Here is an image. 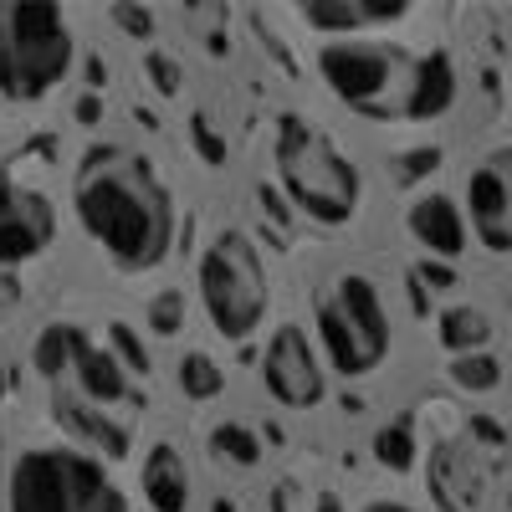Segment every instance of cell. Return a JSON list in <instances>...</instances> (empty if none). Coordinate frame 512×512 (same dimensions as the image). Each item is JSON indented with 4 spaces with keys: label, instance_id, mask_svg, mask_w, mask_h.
<instances>
[{
    "label": "cell",
    "instance_id": "cell-1",
    "mask_svg": "<svg viewBox=\"0 0 512 512\" xmlns=\"http://www.w3.org/2000/svg\"><path fill=\"white\" fill-rule=\"evenodd\" d=\"M72 210L118 272H154L175 251V195L134 144H93L77 159Z\"/></svg>",
    "mask_w": 512,
    "mask_h": 512
},
{
    "label": "cell",
    "instance_id": "cell-2",
    "mask_svg": "<svg viewBox=\"0 0 512 512\" xmlns=\"http://www.w3.org/2000/svg\"><path fill=\"white\" fill-rule=\"evenodd\" d=\"M272 169L297 216H308L313 226H328V231L354 221V210L364 200V175L318 123L282 113L272 128Z\"/></svg>",
    "mask_w": 512,
    "mask_h": 512
},
{
    "label": "cell",
    "instance_id": "cell-3",
    "mask_svg": "<svg viewBox=\"0 0 512 512\" xmlns=\"http://www.w3.org/2000/svg\"><path fill=\"white\" fill-rule=\"evenodd\" d=\"M77 67V36L62 6L0 0V98L41 103Z\"/></svg>",
    "mask_w": 512,
    "mask_h": 512
},
{
    "label": "cell",
    "instance_id": "cell-4",
    "mask_svg": "<svg viewBox=\"0 0 512 512\" xmlns=\"http://www.w3.org/2000/svg\"><path fill=\"white\" fill-rule=\"evenodd\" d=\"M313 328L323 359L338 379H369L384 359H390V308L384 292L364 272H338L313 303Z\"/></svg>",
    "mask_w": 512,
    "mask_h": 512
},
{
    "label": "cell",
    "instance_id": "cell-5",
    "mask_svg": "<svg viewBox=\"0 0 512 512\" xmlns=\"http://www.w3.org/2000/svg\"><path fill=\"white\" fill-rule=\"evenodd\" d=\"M195 287H200V308L210 318L226 344H246V338L267 323V303H272V287H267V262H262V246H256L246 231H216L200 251V267H195Z\"/></svg>",
    "mask_w": 512,
    "mask_h": 512
},
{
    "label": "cell",
    "instance_id": "cell-6",
    "mask_svg": "<svg viewBox=\"0 0 512 512\" xmlns=\"http://www.w3.org/2000/svg\"><path fill=\"white\" fill-rule=\"evenodd\" d=\"M11 512H128L108 466L77 446H31L11 461Z\"/></svg>",
    "mask_w": 512,
    "mask_h": 512
},
{
    "label": "cell",
    "instance_id": "cell-7",
    "mask_svg": "<svg viewBox=\"0 0 512 512\" xmlns=\"http://www.w3.org/2000/svg\"><path fill=\"white\" fill-rule=\"evenodd\" d=\"M318 77L323 88L349 103L364 118H395L405 82H410V57L395 41L379 36H349V41H323L318 47Z\"/></svg>",
    "mask_w": 512,
    "mask_h": 512
},
{
    "label": "cell",
    "instance_id": "cell-8",
    "mask_svg": "<svg viewBox=\"0 0 512 512\" xmlns=\"http://www.w3.org/2000/svg\"><path fill=\"white\" fill-rule=\"evenodd\" d=\"M262 384H267V395L282 410H318L328 400L323 354L313 349V338L297 328V323L272 328L267 349H262Z\"/></svg>",
    "mask_w": 512,
    "mask_h": 512
},
{
    "label": "cell",
    "instance_id": "cell-9",
    "mask_svg": "<svg viewBox=\"0 0 512 512\" xmlns=\"http://www.w3.org/2000/svg\"><path fill=\"white\" fill-rule=\"evenodd\" d=\"M57 241V205L47 190L0 169V267H26Z\"/></svg>",
    "mask_w": 512,
    "mask_h": 512
},
{
    "label": "cell",
    "instance_id": "cell-10",
    "mask_svg": "<svg viewBox=\"0 0 512 512\" xmlns=\"http://www.w3.org/2000/svg\"><path fill=\"white\" fill-rule=\"evenodd\" d=\"M461 205H466V231H472L487 251L507 256L512 251V190L487 159L472 164V175L461 185Z\"/></svg>",
    "mask_w": 512,
    "mask_h": 512
},
{
    "label": "cell",
    "instance_id": "cell-11",
    "mask_svg": "<svg viewBox=\"0 0 512 512\" xmlns=\"http://www.w3.org/2000/svg\"><path fill=\"white\" fill-rule=\"evenodd\" d=\"M425 487H431L441 512H477L487 492V472L466 441H436V451L425 456Z\"/></svg>",
    "mask_w": 512,
    "mask_h": 512
},
{
    "label": "cell",
    "instance_id": "cell-12",
    "mask_svg": "<svg viewBox=\"0 0 512 512\" xmlns=\"http://www.w3.org/2000/svg\"><path fill=\"white\" fill-rule=\"evenodd\" d=\"M292 16L328 41H349V36H374L384 26L410 21L415 6H400V0H390V6H374V0H303V6H292Z\"/></svg>",
    "mask_w": 512,
    "mask_h": 512
},
{
    "label": "cell",
    "instance_id": "cell-13",
    "mask_svg": "<svg viewBox=\"0 0 512 512\" xmlns=\"http://www.w3.org/2000/svg\"><path fill=\"white\" fill-rule=\"evenodd\" d=\"M456 93H461V72L451 62L446 47H431L410 62V82H405V98H400V113L395 118H410V123H431V118H446L456 108Z\"/></svg>",
    "mask_w": 512,
    "mask_h": 512
},
{
    "label": "cell",
    "instance_id": "cell-14",
    "mask_svg": "<svg viewBox=\"0 0 512 512\" xmlns=\"http://www.w3.org/2000/svg\"><path fill=\"white\" fill-rule=\"evenodd\" d=\"M72 379H77V400L103 405V410H113V405H123L128 395H134L118 354L108 344H98V338L88 328H77V323H72Z\"/></svg>",
    "mask_w": 512,
    "mask_h": 512
},
{
    "label": "cell",
    "instance_id": "cell-15",
    "mask_svg": "<svg viewBox=\"0 0 512 512\" xmlns=\"http://www.w3.org/2000/svg\"><path fill=\"white\" fill-rule=\"evenodd\" d=\"M57 425H62L67 441H77V451H88V456H98V461L134 456V431H128L123 420H113L103 405H88V400L62 395V400H57Z\"/></svg>",
    "mask_w": 512,
    "mask_h": 512
},
{
    "label": "cell",
    "instance_id": "cell-16",
    "mask_svg": "<svg viewBox=\"0 0 512 512\" xmlns=\"http://www.w3.org/2000/svg\"><path fill=\"white\" fill-rule=\"evenodd\" d=\"M139 492L149 502V512H190V466L185 456L169 446V441H154L139 461Z\"/></svg>",
    "mask_w": 512,
    "mask_h": 512
},
{
    "label": "cell",
    "instance_id": "cell-17",
    "mask_svg": "<svg viewBox=\"0 0 512 512\" xmlns=\"http://www.w3.org/2000/svg\"><path fill=\"white\" fill-rule=\"evenodd\" d=\"M405 226H410V236H415L425 251H431V256H461V251H466V241H472V231H466L456 200H451V195H441V190L420 195V200L410 205Z\"/></svg>",
    "mask_w": 512,
    "mask_h": 512
},
{
    "label": "cell",
    "instance_id": "cell-18",
    "mask_svg": "<svg viewBox=\"0 0 512 512\" xmlns=\"http://www.w3.org/2000/svg\"><path fill=\"white\" fill-rule=\"evenodd\" d=\"M441 344L451 354H482L487 349V338H492V318L482 308H466V303H451L441 308Z\"/></svg>",
    "mask_w": 512,
    "mask_h": 512
},
{
    "label": "cell",
    "instance_id": "cell-19",
    "mask_svg": "<svg viewBox=\"0 0 512 512\" xmlns=\"http://www.w3.org/2000/svg\"><path fill=\"white\" fill-rule=\"evenodd\" d=\"M369 451H374V461L384 466V472L405 477V472H415V461H420V436H415L410 420H390V425H379V431H374Z\"/></svg>",
    "mask_w": 512,
    "mask_h": 512
},
{
    "label": "cell",
    "instance_id": "cell-20",
    "mask_svg": "<svg viewBox=\"0 0 512 512\" xmlns=\"http://www.w3.org/2000/svg\"><path fill=\"white\" fill-rule=\"evenodd\" d=\"M31 364L41 379H67L72 374V323H47L31 344Z\"/></svg>",
    "mask_w": 512,
    "mask_h": 512
},
{
    "label": "cell",
    "instance_id": "cell-21",
    "mask_svg": "<svg viewBox=\"0 0 512 512\" xmlns=\"http://www.w3.org/2000/svg\"><path fill=\"white\" fill-rule=\"evenodd\" d=\"M175 384H180V395H185V400L205 405V400H221V390H226V374H221V364L210 359V354L190 349V354L180 359V369H175Z\"/></svg>",
    "mask_w": 512,
    "mask_h": 512
},
{
    "label": "cell",
    "instance_id": "cell-22",
    "mask_svg": "<svg viewBox=\"0 0 512 512\" xmlns=\"http://www.w3.org/2000/svg\"><path fill=\"white\" fill-rule=\"evenodd\" d=\"M210 456H221V461L241 466V472H251V466L262 461V441H256L251 425H241V420H221L216 431H210Z\"/></svg>",
    "mask_w": 512,
    "mask_h": 512
},
{
    "label": "cell",
    "instance_id": "cell-23",
    "mask_svg": "<svg viewBox=\"0 0 512 512\" xmlns=\"http://www.w3.org/2000/svg\"><path fill=\"white\" fill-rule=\"evenodd\" d=\"M446 374H451V384L456 390H466V395H492L497 384H502V359L497 354H456L451 364H446Z\"/></svg>",
    "mask_w": 512,
    "mask_h": 512
},
{
    "label": "cell",
    "instance_id": "cell-24",
    "mask_svg": "<svg viewBox=\"0 0 512 512\" xmlns=\"http://www.w3.org/2000/svg\"><path fill=\"white\" fill-rule=\"evenodd\" d=\"M149 328H154L159 338H175V333L185 328V297H180V292H159L154 303H149Z\"/></svg>",
    "mask_w": 512,
    "mask_h": 512
},
{
    "label": "cell",
    "instance_id": "cell-25",
    "mask_svg": "<svg viewBox=\"0 0 512 512\" xmlns=\"http://www.w3.org/2000/svg\"><path fill=\"white\" fill-rule=\"evenodd\" d=\"M108 344H113V354H118V364H123V369L149 374V349L134 338V328H128V323H108Z\"/></svg>",
    "mask_w": 512,
    "mask_h": 512
},
{
    "label": "cell",
    "instance_id": "cell-26",
    "mask_svg": "<svg viewBox=\"0 0 512 512\" xmlns=\"http://www.w3.org/2000/svg\"><path fill=\"white\" fill-rule=\"evenodd\" d=\"M149 72H154V82H159V93H169V98L180 93V67L169 62V57H149Z\"/></svg>",
    "mask_w": 512,
    "mask_h": 512
},
{
    "label": "cell",
    "instance_id": "cell-27",
    "mask_svg": "<svg viewBox=\"0 0 512 512\" xmlns=\"http://www.w3.org/2000/svg\"><path fill=\"white\" fill-rule=\"evenodd\" d=\"M113 21H123V26H139V36H149V11L139 6H113Z\"/></svg>",
    "mask_w": 512,
    "mask_h": 512
},
{
    "label": "cell",
    "instance_id": "cell-28",
    "mask_svg": "<svg viewBox=\"0 0 512 512\" xmlns=\"http://www.w3.org/2000/svg\"><path fill=\"white\" fill-rule=\"evenodd\" d=\"M487 164H492V169H497V175H502V180H507V190H512V144H507V149H497V154H492V159H487Z\"/></svg>",
    "mask_w": 512,
    "mask_h": 512
},
{
    "label": "cell",
    "instance_id": "cell-29",
    "mask_svg": "<svg viewBox=\"0 0 512 512\" xmlns=\"http://www.w3.org/2000/svg\"><path fill=\"white\" fill-rule=\"evenodd\" d=\"M313 512H349V507H344V497H338V492H318Z\"/></svg>",
    "mask_w": 512,
    "mask_h": 512
},
{
    "label": "cell",
    "instance_id": "cell-30",
    "mask_svg": "<svg viewBox=\"0 0 512 512\" xmlns=\"http://www.w3.org/2000/svg\"><path fill=\"white\" fill-rule=\"evenodd\" d=\"M369 512H420V507H410V502H390V497H384V502H369Z\"/></svg>",
    "mask_w": 512,
    "mask_h": 512
},
{
    "label": "cell",
    "instance_id": "cell-31",
    "mask_svg": "<svg viewBox=\"0 0 512 512\" xmlns=\"http://www.w3.org/2000/svg\"><path fill=\"white\" fill-rule=\"evenodd\" d=\"M210 512H246L241 502H231V497H216V502H210Z\"/></svg>",
    "mask_w": 512,
    "mask_h": 512
},
{
    "label": "cell",
    "instance_id": "cell-32",
    "mask_svg": "<svg viewBox=\"0 0 512 512\" xmlns=\"http://www.w3.org/2000/svg\"><path fill=\"white\" fill-rule=\"evenodd\" d=\"M0 400H6V364H0Z\"/></svg>",
    "mask_w": 512,
    "mask_h": 512
}]
</instances>
